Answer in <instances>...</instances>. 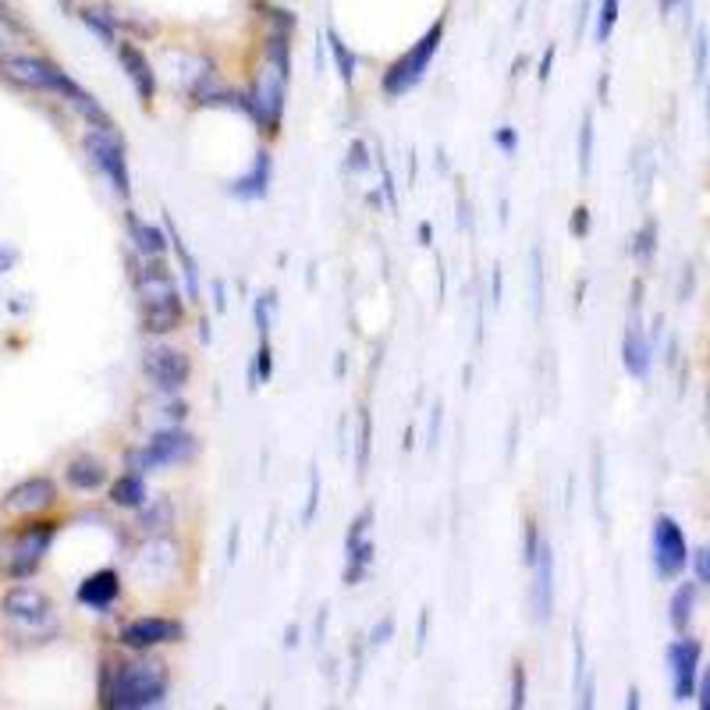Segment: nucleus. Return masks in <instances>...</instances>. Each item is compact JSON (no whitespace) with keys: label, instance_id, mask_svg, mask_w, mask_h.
Instances as JSON below:
<instances>
[{"label":"nucleus","instance_id":"nucleus-1","mask_svg":"<svg viewBox=\"0 0 710 710\" xmlns=\"http://www.w3.org/2000/svg\"><path fill=\"white\" fill-rule=\"evenodd\" d=\"M168 689H171L168 664L142 658V661L107 664L100 697H103V707H114V710H146L168 700Z\"/></svg>","mask_w":710,"mask_h":710},{"label":"nucleus","instance_id":"nucleus-2","mask_svg":"<svg viewBox=\"0 0 710 710\" xmlns=\"http://www.w3.org/2000/svg\"><path fill=\"white\" fill-rule=\"evenodd\" d=\"M139 302H142V331L146 334H174L186 320V302H181L178 281L163 263V257H146L142 270L136 274Z\"/></svg>","mask_w":710,"mask_h":710},{"label":"nucleus","instance_id":"nucleus-3","mask_svg":"<svg viewBox=\"0 0 710 710\" xmlns=\"http://www.w3.org/2000/svg\"><path fill=\"white\" fill-rule=\"evenodd\" d=\"M444 26H448L444 18H437V22L402 53V58L388 64V71L380 76V89H384L388 100H402L406 93H412V89L427 79L437 50H441V43H444Z\"/></svg>","mask_w":710,"mask_h":710},{"label":"nucleus","instance_id":"nucleus-4","mask_svg":"<svg viewBox=\"0 0 710 710\" xmlns=\"http://www.w3.org/2000/svg\"><path fill=\"white\" fill-rule=\"evenodd\" d=\"M288 82H291V71L278 68L263 58L260 76L252 79V86L246 89L249 97V121L257 124L260 132L267 136H278L281 132V121H284V100H288Z\"/></svg>","mask_w":710,"mask_h":710},{"label":"nucleus","instance_id":"nucleus-5","mask_svg":"<svg viewBox=\"0 0 710 710\" xmlns=\"http://www.w3.org/2000/svg\"><path fill=\"white\" fill-rule=\"evenodd\" d=\"M196 451H199V441L189 430H181V423L163 427L139 451H129V472L146 477V472L163 469V466H189L196 459Z\"/></svg>","mask_w":710,"mask_h":710},{"label":"nucleus","instance_id":"nucleus-6","mask_svg":"<svg viewBox=\"0 0 710 710\" xmlns=\"http://www.w3.org/2000/svg\"><path fill=\"white\" fill-rule=\"evenodd\" d=\"M86 153L93 160V168L111 181V189L129 199L132 196V174H129V160H124V142L118 139V132H107V129H89L86 139Z\"/></svg>","mask_w":710,"mask_h":710},{"label":"nucleus","instance_id":"nucleus-7","mask_svg":"<svg viewBox=\"0 0 710 710\" xmlns=\"http://www.w3.org/2000/svg\"><path fill=\"white\" fill-rule=\"evenodd\" d=\"M0 608H4L8 622H14L22 632H36V636H53V604L50 597L43 590L29 587V582H22V587H11L4 593V600H0Z\"/></svg>","mask_w":710,"mask_h":710},{"label":"nucleus","instance_id":"nucleus-8","mask_svg":"<svg viewBox=\"0 0 710 710\" xmlns=\"http://www.w3.org/2000/svg\"><path fill=\"white\" fill-rule=\"evenodd\" d=\"M142 373L160 394H178L192 380V359L174 344H150L142 356Z\"/></svg>","mask_w":710,"mask_h":710},{"label":"nucleus","instance_id":"nucleus-9","mask_svg":"<svg viewBox=\"0 0 710 710\" xmlns=\"http://www.w3.org/2000/svg\"><path fill=\"white\" fill-rule=\"evenodd\" d=\"M650 554H653V569H658L661 579H676L682 576V569L689 566V543L682 526L671 516H658L653 519V533H650Z\"/></svg>","mask_w":710,"mask_h":710},{"label":"nucleus","instance_id":"nucleus-10","mask_svg":"<svg viewBox=\"0 0 710 710\" xmlns=\"http://www.w3.org/2000/svg\"><path fill=\"white\" fill-rule=\"evenodd\" d=\"M640 306H643V284H632V302H629V323H626V338H622V367L632 380H647L650 367H653V344L643 331L640 320Z\"/></svg>","mask_w":710,"mask_h":710},{"label":"nucleus","instance_id":"nucleus-11","mask_svg":"<svg viewBox=\"0 0 710 710\" xmlns=\"http://www.w3.org/2000/svg\"><path fill=\"white\" fill-rule=\"evenodd\" d=\"M53 537H58V526L53 522H32L29 530H22V537L14 540V548L8 554V576L11 579L36 576V569L43 566V558L50 551Z\"/></svg>","mask_w":710,"mask_h":710},{"label":"nucleus","instance_id":"nucleus-12","mask_svg":"<svg viewBox=\"0 0 710 710\" xmlns=\"http://www.w3.org/2000/svg\"><path fill=\"white\" fill-rule=\"evenodd\" d=\"M118 640L129 650H153V647H168V643L186 640V626H181L178 618L142 614V618H132V622L121 626Z\"/></svg>","mask_w":710,"mask_h":710},{"label":"nucleus","instance_id":"nucleus-13","mask_svg":"<svg viewBox=\"0 0 710 710\" xmlns=\"http://www.w3.org/2000/svg\"><path fill=\"white\" fill-rule=\"evenodd\" d=\"M700 643L682 636V640H671L668 643V676H671V697L679 703L693 700L697 697V686H700Z\"/></svg>","mask_w":710,"mask_h":710},{"label":"nucleus","instance_id":"nucleus-14","mask_svg":"<svg viewBox=\"0 0 710 710\" xmlns=\"http://www.w3.org/2000/svg\"><path fill=\"white\" fill-rule=\"evenodd\" d=\"M53 501H58V487H53V480L32 477V480H22L18 487L8 490L4 512L8 516H40V512H47V508H53Z\"/></svg>","mask_w":710,"mask_h":710},{"label":"nucleus","instance_id":"nucleus-15","mask_svg":"<svg viewBox=\"0 0 710 710\" xmlns=\"http://www.w3.org/2000/svg\"><path fill=\"white\" fill-rule=\"evenodd\" d=\"M114 53H118V61H121V71H124V76H129V82L136 86V97H139L146 107H150L153 97H157V71H153L150 58H146V53H142L132 40H121V43L114 47Z\"/></svg>","mask_w":710,"mask_h":710},{"label":"nucleus","instance_id":"nucleus-16","mask_svg":"<svg viewBox=\"0 0 710 710\" xmlns=\"http://www.w3.org/2000/svg\"><path fill=\"white\" fill-rule=\"evenodd\" d=\"M533 618L537 622H551L554 614V548L551 540L540 543V554H537V566H533Z\"/></svg>","mask_w":710,"mask_h":710},{"label":"nucleus","instance_id":"nucleus-17","mask_svg":"<svg viewBox=\"0 0 710 710\" xmlns=\"http://www.w3.org/2000/svg\"><path fill=\"white\" fill-rule=\"evenodd\" d=\"M270 178H274V157L267 150H260L252 157V168L246 174H239L234 181H228V196L242 199V203H257L270 192Z\"/></svg>","mask_w":710,"mask_h":710},{"label":"nucleus","instance_id":"nucleus-18","mask_svg":"<svg viewBox=\"0 0 710 710\" xmlns=\"http://www.w3.org/2000/svg\"><path fill=\"white\" fill-rule=\"evenodd\" d=\"M178 566V543L168 537H150L142 543V551L136 554V569L150 579H168Z\"/></svg>","mask_w":710,"mask_h":710},{"label":"nucleus","instance_id":"nucleus-19","mask_svg":"<svg viewBox=\"0 0 710 710\" xmlns=\"http://www.w3.org/2000/svg\"><path fill=\"white\" fill-rule=\"evenodd\" d=\"M118 597H121V576L114 569H100L93 576H86L82 587H79V604L93 608V611L114 608Z\"/></svg>","mask_w":710,"mask_h":710},{"label":"nucleus","instance_id":"nucleus-20","mask_svg":"<svg viewBox=\"0 0 710 710\" xmlns=\"http://www.w3.org/2000/svg\"><path fill=\"white\" fill-rule=\"evenodd\" d=\"M174 526V501L171 498H150L139 508V530L142 537H168Z\"/></svg>","mask_w":710,"mask_h":710},{"label":"nucleus","instance_id":"nucleus-21","mask_svg":"<svg viewBox=\"0 0 710 710\" xmlns=\"http://www.w3.org/2000/svg\"><path fill=\"white\" fill-rule=\"evenodd\" d=\"M64 480L76 487V490H97L107 483V466L100 459H93V454H79V459H71L68 469H64Z\"/></svg>","mask_w":710,"mask_h":710},{"label":"nucleus","instance_id":"nucleus-22","mask_svg":"<svg viewBox=\"0 0 710 710\" xmlns=\"http://www.w3.org/2000/svg\"><path fill=\"white\" fill-rule=\"evenodd\" d=\"M129 231H132L136 249L142 252V260H146V257H163V252L171 249V234H168V231H160L157 224L139 221L136 213H129Z\"/></svg>","mask_w":710,"mask_h":710},{"label":"nucleus","instance_id":"nucleus-23","mask_svg":"<svg viewBox=\"0 0 710 710\" xmlns=\"http://www.w3.org/2000/svg\"><path fill=\"white\" fill-rule=\"evenodd\" d=\"M168 234H171V249H174V257H178V267H181V278H186V291H189V302H203L199 296H203V291H199V263H196V257L189 252V246L181 242V234H178V228L171 224V217L168 221Z\"/></svg>","mask_w":710,"mask_h":710},{"label":"nucleus","instance_id":"nucleus-24","mask_svg":"<svg viewBox=\"0 0 710 710\" xmlns=\"http://www.w3.org/2000/svg\"><path fill=\"white\" fill-rule=\"evenodd\" d=\"M377 548H373V540L367 537V540H359L356 548H344V587H359L362 579L370 576V569H373V561H377V554H373Z\"/></svg>","mask_w":710,"mask_h":710},{"label":"nucleus","instance_id":"nucleus-25","mask_svg":"<svg viewBox=\"0 0 710 710\" xmlns=\"http://www.w3.org/2000/svg\"><path fill=\"white\" fill-rule=\"evenodd\" d=\"M111 501L118 508H129V512H139V508L150 501V487L139 477V472H124V477L114 480L111 487Z\"/></svg>","mask_w":710,"mask_h":710},{"label":"nucleus","instance_id":"nucleus-26","mask_svg":"<svg viewBox=\"0 0 710 710\" xmlns=\"http://www.w3.org/2000/svg\"><path fill=\"white\" fill-rule=\"evenodd\" d=\"M693 608H697V582H682V587L671 593L668 600V622L676 632H686L689 622H693Z\"/></svg>","mask_w":710,"mask_h":710},{"label":"nucleus","instance_id":"nucleus-27","mask_svg":"<svg viewBox=\"0 0 710 710\" xmlns=\"http://www.w3.org/2000/svg\"><path fill=\"white\" fill-rule=\"evenodd\" d=\"M82 22H86L89 32H97L107 47H118V43H121V36H118V14L103 11V8H86V11H82Z\"/></svg>","mask_w":710,"mask_h":710},{"label":"nucleus","instance_id":"nucleus-28","mask_svg":"<svg viewBox=\"0 0 710 710\" xmlns=\"http://www.w3.org/2000/svg\"><path fill=\"white\" fill-rule=\"evenodd\" d=\"M327 47H331V58H334V64H338L341 82H352V79H356V53L349 50V43H344L334 29H327Z\"/></svg>","mask_w":710,"mask_h":710},{"label":"nucleus","instance_id":"nucleus-29","mask_svg":"<svg viewBox=\"0 0 710 710\" xmlns=\"http://www.w3.org/2000/svg\"><path fill=\"white\" fill-rule=\"evenodd\" d=\"M270 377H274V349H270V341H267V338H260L257 359H252V367H249V388L267 384Z\"/></svg>","mask_w":710,"mask_h":710},{"label":"nucleus","instance_id":"nucleus-30","mask_svg":"<svg viewBox=\"0 0 710 710\" xmlns=\"http://www.w3.org/2000/svg\"><path fill=\"white\" fill-rule=\"evenodd\" d=\"M593 114H582V124H579V150H576V157H579V174L587 178L590 174V168H593Z\"/></svg>","mask_w":710,"mask_h":710},{"label":"nucleus","instance_id":"nucleus-31","mask_svg":"<svg viewBox=\"0 0 710 710\" xmlns=\"http://www.w3.org/2000/svg\"><path fill=\"white\" fill-rule=\"evenodd\" d=\"M618 11H622V0H600L597 4V43L611 40V32L618 26Z\"/></svg>","mask_w":710,"mask_h":710},{"label":"nucleus","instance_id":"nucleus-32","mask_svg":"<svg viewBox=\"0 0 710 710\" xmlns=\"http://www.w3.org/2000/svg\"><path fill=\"white\" fill-rule=\"evenodd\" d=\"M370 441H373V420H370V409L362 406V409H359V454H356L359 477H367V466H370Z\"/></svg>","mask_w":710,"mask_h":710},{"label":"nucleus","instance_id":"nucleus-33","mask_svg":"<svg viewBox=\"0 0 710 710\" xmlns=\"http://www.w3.org/2000/svg\"><path fill=\"white\" fill-rule=\"evenodd\" d=\"M653 249H658V224L647 221L640 231H636V239H632V257L640 260V263H650Z\"/></svg>","mask_w":710,"mask_h":710},{"label":"nucleus","instance_id":"nucleus-34","mask_svg":"<svg viewBox=\"0 0 710 710\" xmlns=\"http://www.w3.org/2000/svg\"><path fill=\"white\" fill-rule=\"evenodd\" d=\"M540 543H543V537H540L537 519H526V533H522V566H526V569H533V566H537Z\"/></svg>","mask_w":710,"mask_h":710},{"label":"nucleus","instance_id":"nucleus-35","mask_svg":"<svg viewBox=\"0 0 710 710\" xmlns=\"http://www.w3.org/2000/svg\"><path fill=\"white\" fill-rule=\"evenodd\" d=\"M274 309H278V296H274V291H267V296H260L257 306H252V317H257L260 338L270 334V323H274Z\"/></svg>","mask_w":710,"mask_h":710},{"label":"nucleus","instance_id":"nucleus-36","mask_svg":"<svg viewBox=\"0 0 710 710\" xmlns=\"http://www.w3.org/2000/svg\"><path fill=\"white\" fill-rule=\"evenodd\" d=\"M370 522H373V508H362V512H359V516L352 519V526H349V537H344V548H356L359 540H367Z\"/></svg>","mask_w":710,"mask_h":710},{"label":"nucleus","instance_id":"nucleus-37","mask_svg":"<svg viewBox=\"0 0 710 710\" xmlns=\"http://www.w3.org/2000/svg\"><path fill=\"white\" fill-rule=\"evenodd\" d=\"M317 504H320V472H309V498H306V512H302V526H309L317 519Z\"/></svg>","mask_w":710,"mask_h":710},{"label":"nucleus","instance_id":"nucleus-38","mask_svg":"<svg viewBox=\"0 0 710 710\" xmlns=\"http://www.w3.org/2000/svg\"><path fill=\"white\" fill-rule=\"evenodd\" d=\"M508 703H512L516 710L526 707V664L522 661L512 664V700H508Z\"/></svg>","mask_w":710,"mask_h":710},{"label":"nucleus","instance_id":"nucleus-39","mask_svg":"<svg viewBox=\"0 0 710 710\" xmlns=\"http://www.w3.org/2000/svg\"><path fill=\"white\" fill-rule=\"evenodd\" d=\"M707 53H710L707 29H697V40H693V68H697V79L707 76Z\"/></svg>","mask_w":710,"mask_h":710},{"label":"nucleus","instance_id":"nucleus-40","mask_svg":"<svg viewBox=\"0 0 710 710\" xmlns=\"http://www.w3.org/2000/svg\"><path fill=\"white\" fill-rule=\"evenodd\" d=\"M494 142H498V150L504 157H516L519 153V132L512 129V124H501V129L494 132Z\"/></svg>","mask_w":710,"mask_h":710},{"label":"nucleus","instance_id":"nucleus-41","mask_svg":"<svg viewBox=\"0 0 710 710\" xmlns=\"http://www.w3.org/2000/svg\"><path fill=\"white\" fill-rule=\"evenodd\" d=\"M543 309V260H540V249H533V313L540 317Z\"/></svg>","mask_w":710,"mask_h":710},{"label":"nucleus","instance_id":"nucleus-42","mask_svg":"<svg viewBox=\"0 0 710 710\" xmlns=\"http://www.w3.org/2000/svg\"><path fill=\"white\" fill-rule=\"evenodd\" d=\"M391 636H394V618L388 614V618H380V622L370 629V647H384V643H391Z\"/></svg>","mask_w":710,"mask_h":710},{"label":"nucleus","instance_id":"nucleus-43","mask_svg":"<svg viewBox=\"0 0 710 710\" xmlns=\"http://www.w3.org/2000/svg\"><path fill=\"white\" fill-rule=\"evenodd\" d=\"M569 231L576 234V239H587V234H590V210H587V207H576V210H572Z\"/></svg>","mask_w":710,"mask_h":710},{"label":"nucleus","instance_id":"nucleus-44","mask_svg":"<svg viewBox=\"0 0 710 710\" xmlns=\"http://www.w3.org/2000/svg\"><path fill=\"white\" fill-rule=\"evenodd\" d=\"M370 168V157H367V142H352V160H349V171H367Z\"/></svg>","mask_w":710,"mask_h":710},{"label":"nucleus","instance_id":"nucleus-45","mask_svg":"<svg viewBox=\"0 0 710 710\" xmlns=\"http://www.w3.org/2000/svg\"><path fill=\"white\" fill-rule=\"evenodd\" d=\"M697 579L703 582V587H710V548H703L697 554Z\"/></svg>","mask_w":710,"mask_h":710},{"label":"nucleus","instance_id":"nucleus-46","mask_svg":"<svg viewBox=\"0 0 710 710\" xmlns=\"http://www.w3.org/2000/svg\"><path fill=\"white\" fill-rule=\"evenodd\" d=\"M551 64H554V47H548V53H543V61H540V82L551 79Z\"/></svg>","mask_w":710,"mask_h":710},{"label":"nucleus","instance_id":"nucleus-47","mask_svg":"<svg viewBox=\"0 0 710 710\" xmlns=\"http://www.w3.org/2000/svg\"><path fill=\"white\" fill-rule=\"evenodd\" d=\"M700 707L710 710V668H707V676H703V682H700Z\"/></svg>","mask_w":710,"mask_h":710},{"label":"nucleus","instance_id":"nucleus-48","mask_svg":"<svg viewBox=\"0 0 710 710\" xmlns=\"http://www.w3.org/2000/svg\"><path fill=\"white\" fill-rule=\"evenodd\" d=\"M437 430H441V406L433 409V420H430V448L437 444Z\"/></svg>","mask_w":710,"mask_h":710},{"label":"nucleus","instance_id":"nucleus-49","mask_svg":"<svg viewBox=\"0 0 710 710\" xmlns=\"http://www.w3.org/2000/svg\"><path fill=\"white\" fill-rule=\"evenodd\" d=\"M234 554H239V526H234L231 540H228V561H234Z\"/></svg>","mask_w":710,"mask_h":710},{"label":"nucleus","instance_id":"nucleus-50","mask_svg":"<svg viewBox=\"0 0 710 710\" xmlns=\"http://www.w3.org/2000/svg\"><path fill=\"white\" fill-rule=\"evenodd\" d=\"M284 647H299V626H291V629L284 632Z\"/></svg>","mask_w":710,"mask_h":710},{"label":"nucleus","instance_id":"nucleus-51","mask_svg":"<svg viewBox=\"0 0 710 710\" xmlns=\"http://www.w3.org/2000/svg\"><path fill=\"white\" fill-rule=\"evenodd\" d=\"M501 302V270L494 267V306Z\"/></svg>","mask_w":710,"mask_h":710},{"label":"nucleus","instance_id":"nucleus-52","mask_svg":"<svg viewBox=\"0 0 710 710\" xmlns=\"http://www.w3.org/2000/svg\"><path fill=\"white\" fill-rule=\"evenodd\" d=\"M427 618H430V614L423 611V614H420V650H423V643H427Z\"/></svg>","mask_w":710,"mask_h":710},{"label":"nucleus","instance_id":"nucleus-53","mask_svg":"<svg viewBox=\"0 0 710 710\" xmlns=\"http://www.w3.org/2000/svg\"><path fill=\"white\" fill-rule=\"evenodd\" d=\"M420 239H423V246H430V224H420Z\"/></svg>","mask_w":710,"mask_h":710}]
</instances>
